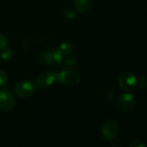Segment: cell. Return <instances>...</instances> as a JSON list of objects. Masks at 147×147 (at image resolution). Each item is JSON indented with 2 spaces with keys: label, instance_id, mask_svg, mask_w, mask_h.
<instances>
[{
  "label": "cell",
  "instance_id": "obj_13",
  "mask_svg": "<svg viewBox=\"0 0 147 147\" xmlns=\"http://www.w3.org/2000/svg\"><path fill=\"white\" fill-rule=\"evenodd\" d=\"M1 59H3V60H9L12 56H13V53H12V50L11 49H9L8 47L3 51H1Z\"/></svg>",
  "mask_w": 147,
  "mask_h": 147
},
{
  "label": "cell",
  "instance_id": "obj_12",
  "mask_svg": "<svg viewBox=\"0 0 147 147\" xmlns=\"http://www.w3.org/2000/svg\"><path fill=\"white\" fill-rule=\"evenodd\" d=\"M51 54H52V57H53V59L54 62L60 63L64 59L63 58L64 53L60 50H53L51 52Z\"/></svg>",
  "mask_w": 147,
  "mask_h": 147
},
{
  "label": "cell",
  "instance_id": "obj_5",
  "mask_svg": "<svg viewBox=\"0 0 147 147\" xmlns=\"http://www.w3.org/2000/svg\"><path fill=\"white\" fill-rule=\"evenodd\" d=\"M102 134L103 138L106 140L111 141L115 140L119 134V125L115 121L109 120L107 121L102 127Z\"/></svg>",
  "mask_w": 147,
  "mask_h": 147
},
{
  "label": "cell",
  "instance_id": "obj_3",
  "mask_svg": "<svg viewBox=\"0 0 147 147\" xmlns=\"http://www.w3.org/2000/svg\"><path fill=\"white\" fill-rule=\"evenodd\" d=\"M16 104L14 94L9 90L0 91V109L3 112H9L13 109Z\"/></svg>",
  "mask_w": 147,
  "mask_h": 147
},
{
  "label": "cell",
  "instance_id": "obj_4",
  "mask_svg": "<svg viewBox=\"0 0 147 147\" xmlns=\"http://www.w3.org/2000/svg\"><path fill=\"white\" fill-rule=\"evenodd\" d=\"M36 85L33 81L25 80L18 83L15 88V93L21 98H27L30 96L35 90Z\"/></svg>",
  "mask_w": 147,
  "mask_h": 147
},
{
  "label": "cell",
  "instance_id": "obj_17",
  "mask_svg": "<svg viewBox=\"0 0 147 147\" xmlns=\"http://www.w3.org/2000/svg\"><path fill=\"white\" fill-rule=\"evenodd\" d=\"M130 147H145V145L139 140H134L131 142V144L129 145Z\"/></svg>",
  "mask_w": 147,
  "mask_h": 147
},
{
  "label": "cell",
  "instance_id": "obj_18",
  "mask_svg": "<svg viewBox=\"0 0 147 147\" xmlns=\"http://www.w3.org/2000/svg\"><path fill=\"white\" fill-rule=\"evenodd\" d=\"M139 85L143 88V89H146L147 86V83H146V76H144L142 78H140V81L139 83Z\"/></svg>",
  "mask_w": 147,
  "mask_h": 147
},
{
  "label": "cell",
  "instance_id": "obj_1",
  "mask_svg": "<svg viewBox=\"0 0 147 147\" xmlns=\"http://www.w3.org/2000/svg\"><path fill=\"white\" fill-rule=\"evenodd\" d=\"M54 78H55V81L68 87L75 86L80 81L79 74L71 70H64L61 71L55 72Z\"/></svg>",
  "mask_w": 147,
  "mask_h": 147
},
{
  "label": "cell",
  "instance_id": "obj_15",
  "mask_svg": "<svg viewBox=\"0 0 147 147\" xmlns=\"http://www.w3.org/2000/svg\"><path fill=\"white\" fill-rule=\"evenodd\" d=\"M62 13H63L64 17H65V18L72 19V18H74V17H75V13H74V11H73L71 9H69V8H67V9H64Z\"/></svg>",
  "mask_w": 147,
  "mask_h": 147
},
{
  "label": "cell",
  "instance_id": "obj_11",
  "mask_svg": "<svg viewBox=\"0 0 147 147\" xmlns=\"http://www.w3.org/2000/svg\"><path fill=\"white\" fill-rule=\"evenodd\" d=\"M40 61L42 64H44L46 65H50L53 63H54L52 54H51V52H47V53H45L44 54H42V56L40 57Z\"/></svg>",
  "mask_w": 147,
  "mask_h": 147
},
{
  "label": "cell",
  "instance_id": "obj_7",
  "mask_svg": "<svg viewBox=\"0 0 147 147\" xmlns=\"http://www.w3.org/2000/svg\"><path fill=\"white\" fill-rule=\"evenodd\" d=\"M55 82L54 73L51 71H45L40 74L36 80V84L40 88L47 89L52 86V84Z\"/></svg>",
  "mask_w": 147,
  "mask_h": 147
},
{
  "label": "cell",
  "instance_id": "obj_14",
  "mask_svg": "<svg viewBox=\"0 0 147 147\" xmlns=\"http://www.w3.org/2000/svg\"><path fill=\"white\" fill-rule=\"evenodd\" d=\"M8 44H9V41H8L7 37L4 34H0V51L6 49L8 47Z\"/></svg>",
  "mask_w": 147,
  "mask_h": 147
},
{
  "label": "cell",
  "instance_id": "obj_10",
  "mask_svg": "<svg viewBox=\"0 0 147 147\" xmlns=\"http://www.w3.org/2000/svg\"><path fill=\"white\" fill-rule=\"evenodd\" d=\"M77 61H78V57L74 54L69 53L66 54V57L64 60V64L66 66H72L77 63Z\"/></svg>",
  "mask_w": 147,
  "mask_h": 147
},
{
  "label": "cell",
  "instance_id": "obj_16",
  "mask_svg": "<svg viewBox=\"0 0 147 147\" xmlns=\"http://www.w3.org/2000/svg\"><path fill=\"white\" fill-rule=\"evenodd\" d=\"M7 82H8V76H7V74L5 73L4 71L0 70V87L6 85Z\"/></svg>",
  "mask_w": 147,
  "mask_h": 147
},
{
  "label": "cell",
  "instance_id": "obj_8",
  "mask_svg": "<svg viewBox=\"0 0 147 147\" xmlns=\"http://www.w3.org/2000/svg\"><path fill=\"white\" fill-rule=\"evenodd\" d=\"M73 5L78 12L85 13L90 9L92 0H73Z\"/></svg>",
  "mask_w": 147,
  "mask_h": 147
},
{
  "label": "cell",
  "instance_id": "obj_2",
  "mask_svg": "<svg viewBox=\"0 0 147 147\" xmlns=\"http://www.w3.org/2000/svg\"><path fill=\"white\" fill-rule=\"evenodd\" d=\"M118 84L121 90L127 92H131L137 87L138 81L136 77L133 73L129 71H125L120 75Z\"/></svg>",
  "mask_w": 147,
  "mask_h": 147
},
{
  "label": "cell",
  "instance_id": "obj_9",
  "mask_svg": "<svg viewBox=\"0 0 147 147\" xmlns=\"http://www.w3.org/2000/svg\"><path fill=\"white\" fill-rule=\"evenodd\" d=\"M59 50L65 54H69L74 51V46L71 42H63L59 47Z\"/></svg>",
  "mask_w": 147,
  "mask_h": 147
},
{
  "label": "cell",
  "instance_id": "obj_6",
  "mask_svg": "<svg viewBox=\"0 0 147 147\" xmlns=\"http://www.w3.org/2000/svg\"><path fill=\"white\" fill-rule=\"evenodd\" d=\"M117 103L120 109L124 112H129L135 106V99L134 96L130 93H125L118 98Z\"/></svg>",
  "mask_w": 147,
  "mask_h": 147
}]
</instances>
